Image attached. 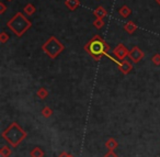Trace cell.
Instances as JSON below:
<instances>
[{"mask_svg": "<svg viewBox=\"0 0 160 157\" xmlns=\"http://www.w3.org/2000/svg\"><path fill=\"white\" fill-rule=\"evenodd\" d=\"M83 49L93 60H100L102 56L109 55L108 53L110 51V45L99 34H96L92 36L91 40L86 43Z\"/></svg>", "mask_w": 160, "mask_h": 157, "instance_id": "6da1fadb", "label": "cell"}, {"mask_svg": "<svg viewBox=\"0 0 160 157\" xmlns=\"http://www.w3.org/2000/svg\"><path fill=\"white\" fill-rule=\"evenodd\" d=\"M7 27L9 28L18 38H21V36L32 27V22L22 13V12H17V13L7 22Z\"/></svg>", "mask_w": 160, "mask_h": 157, "instance_id": "7a4b0ae2", "label": "cell"}, {"mask_svg": "<svg viewBox=\"0 0 160 157\" xmlns=\"http://www.w3.org/2000/svg\"><path fill=\"white\" fill-rule=\"evenodd\" d=\"M2 136L11 144L12 146H18L21 143L23 139L27 136V133L21 128V126L18 123L13 122L5 132L2 133Z\"/></svg>", "mask_w": 160, "mask_h": 157, "instance_id": "3957f363", "label": "cell"}, {"mask_svg": "<svg viewBox=\"0 0 160 157\" xmlns=\"http://www.w3.org/2000/svg\"><path fill=\"white\" fill-rule=\"evenodd\" d=\"M42 50L44 51V53H46L52 60H55L56 57L59 56V54H62L65 50V45L58 40L56 36L52 35L44 44L42 45Z\"/></svg>", "mask_w": 160, "mask_h": 157, "instance_id": "277c9868", "label": "cell"}, {"mask_svg": "<svg viewBox=\"0 0 160 157\" xmlns=\"http://www.w3.org/2000/svg\"><path fill=\"white\" fill-rule=\"evenodd\" d=\"M113 53L118 60H124L126 57H128L129 51L127 50V47L125 46V45H123L122 43H120V44L116 45V47L114 49Z\"/></svg>", "mask_w": 160, "mask_h": 157, "instance_id": "5b68a950", "label": "cell"}, {"mask_svg": "<svg viewBox=\"0 0 160 157\" xmlns=\"http://www.w3.org/2000/svg\"><path fill=\"white\" fill-rule=\"evenodd\" d=\"M144 57H145V53L138 46H134L133 49L129 51L128 58L133 63H139Z\"/></svg>", "mask_w": 160, "mask_h": 157, "instance_id": "8992f818", "label": "cell"}, {"mask_svg": "<svg viewBox=\"0 0 160 157\" xmlns=\"http://www.w3.org/2000/svg\"><path fill=\"white\" fill-rule=\"evenodd\" d=\"M116 64H118V69H120L123 75H127V74H129L133 71V65H132V63L126 60H122V62H118V60H116Z\"/></svg>", "mask_w": 160, "mask_h": 157, "instance_id": "52a82bcc", "label": "cell"}, {"mask_svg": "<svg viewBox=\"0 0 160 157\" xmlns=\"http://www.w3.org/2000/svg\"><path fill=\"white\" fill-rule=\"evenodd\" d=\"M107 9L104 7H102V6H99V7H97V9L93 10V16L96 17V19H103L107 17Z\"/></svg>", "mask_w": 160, "mask_h": 157, "instance_id": "ba28073f", "label": "cell"}, {"mask_svg": "<svg viewBox=\"0 0 160 157\" xmlns=\"http://www.w3.org/2000/svg\"><path fill=\"white\" fill-rule=\"evenodd\" d=\"M65 6L70 11H75L80 6V1L79 0H65Z\"/></svg>", "mask_w": 160, "mask_h": 157, "instance_id": "9c48e42d", "label": "cell"}, {"mask_svg": "<svg viewBox=\"0 0 160 157\" xmlns=\"http://www.w3.org/2000/svg\"><path fill=\"white\" fill-rule=\"evenodd\" d=\"M137 28H138L137 24H136L135 22H133V21H127V22L124 24V30L128 34H133L134 32L137 30Z\"/></svg>", "mask_w": 160, "mask_h": 157, "instance_id": "30bf717a", "label": "cell"}, {"mask_svg": "<svg viewBox=\"0 0 160 157\" xmlns=\"http://www.w3.org/2000/svg\"><path fill=\"white\" fill-rule=\"evenodd\" d=\"M131 13H132V9L126 5L122 6V7L118 9V14H120L122 18H127V17H129Z\"/></svg>", "mask_w": 160, "mask_h": 157, "instance_id": "8fae6325", "label": "cell"}, {"mask_svg": "<svg viewBox=\"0 0 160 157\" xmlns=\"http://www.w3.org/2000/svg\"><path fill=\"white\" fill-rule=\"evenodd\" d=\"M23 11H24V13L27 14V16H33V14L36 12V9L32 3H28V5H25Z\"/></svg>", "mask_w": 160, "mask_h": 157, "instance_id": "7c38bea8", "label": "cell"}, {"mask_svg": "<svg viewBox=\"0 0 160 157\" xmlns=\"http://www.w3.org/2000/svg\"><path fill=\"white\" fill-rule=\"evenodd\" d=\"M36 96H38L40 99H45V98L48 96V91H47V89L44 88V87H41V88L36 91Z\"/></svg>", "mask_w": 160, "mask_h": 157, "instance_id": "4fadbf2b", "label": "cell"}, {"mask_svg": "<svg viewBox=\"0 0 160 157\" xmlns=\"http://www.w3.org/2000/svg\"><path fill=\"white\" fill-rule=\"evenodd\" d=\"M105 146H107L110 150H113V149H115V148L118 147V142H116L114 139H110L109 141L105 143Z\"/></svg>", "mask_w": 160, "mask_h": 157, "instance_id": "5bb4252c", "label": "cell"}, {"mask_svg": "<svg viewBox=\"0 0 160 157\" xmlns=\"http://www.w3.org/2000/svg\"><path fill=\"white\" fill-rule=\"evenodd\" d=\"M43 155H44L43 150L41 149V148H38V147H35L34 149H32V152H31V156L32 157H43Z\"/></svg>", "mask_w": 160, "mask_h": 157, "instance_id": "9a60e30c", "label": "cell"}, {"mask_svg": "<svg viewBox=\"0 0 160 157\" xmlns=\"http://www.w3.org/2000/svg\"><path fill=\"white\" fill-rule=\"evenodd\" d=\"M9 39H10V35L6 31H2L1 33H0V42L2 43V44L7 43L8 41H9Z\"/></svg>", "mask_w": 160, "mask_h": 157, "instance_id": "2e32d148", "label": "cell"}, {"mask_svg": "<svg viewBox=\"0 0 160 157\" xmlns=\"http://www.w3.org/2000/svg\"><path fill=\"white\" fill-rule=\"evenodd\" d=\"M10 154H11V149L8 146H3L2 149L0 150V155L2 157H9Z\"/></svg>", "mask_w": 160, "mask_h": 157, "instance_id": "e0dca14e", "label": "cell"}, {"mask_svg": "<svg viewBox=\"0 0 160 157\" xmlns=\"http://www.w3.org/2000/svg\"><path fill=\"white\" fill-rule=\"evenodd\" d=\"M93 27L97 28V29H102L104 27V21L103 19H96L93 21Z\"/></svg>", "mask_w": 160, "mask_h": 157, "instance_id": "ac0fdd59", "label": "cell"}, {"mask_svg": "<svg viewBox=\"0 0 160 157\" xmlns=\"http://www.w3.org/2000/svg\"><path fill=\"white\" fill-rule=\"evenodd\" d=\"M52 114H53V110H52L49 107H45V108L42 110V115L44 118H49Z\"/></svg>", "mask_w": 160, "mask_h": 157, "instance_id": "d6986e66", "label": "cell"}, {"mask_svg": "<svg viewBox=\"0 0 160 157\" xmlns=\"http://www.w3.org/2000/svg\"><path fill=\"white\" fill-rule=\"evenodd\" d=\"M151 62L155 66H160V54L156 53L155 55L151 57Z\"/></svg>", "mask_w": 160, "mask_h": 157, "instance_id": "ffe728a7", "label": "cell"}, {"mask_svg": "<svg viewBox=\"0 0 160 157\" xmlns=\"http://www.w3.org/2000/svg\"><path fill=\"white\" fill-rule=\"evenodd\" d=\"M6 10H7V7H6V5L5 3L1 1L0 3V14H3L6 12Z\"/></svg>", "mask_w": 160, "mask_h": 157, "instance_id": "44dd1931", "label": "cell"}, {"mask_svg": "<svg viewBox=\"0 0 160 157\" xmlns=\"http://www.w3.org/2000/svg\"><path fill=\"white\" fill-rule=\"evenodd\" d=\"M104 157H118V155L114 153V150H110L108 154H105V156Z\"/></svg>", "mask_w": 160, "mask_h": 157, "instance_id": "7402d4cb", "label": "cell"}, {"mask_svg": "<svg viewBox=\"0 0 160 157\" xmlns=\"http://www.w3.org/2000/svg\"><path fill=\"white\" fill-rule=\"evenodd\" d=\"M59 157H69V155L67 154V153H62V154L59 155Z\"/></svg>", "mask_w": 160, "mask_h": 157, "instance_id": "603a6c76", "label": "cell"}, {"mask_svg": "<svg viewBox=\"0 0 160 157\" xmlns=\"http://www.w3.org/2000/svg\"><path fill=\"white\" fill-rule=\"evenodd\" d=\"M156 3H158V5H159V6H160V0H156Z\"/></svg>", "mask_w": 160, "mask_h": 157, "instance_id": "cb8c5ba5", "label": "cell"}, {"mask_svg": "<svg viewBox=\"0 0 160 157\" xmlns=\"http://www.w3.org/2000/svg\"><path fill=\"white\" fill-rule=\"evenodd\" d=\"M69 157H73V156H71V155H69Z\"/></svg>", "mask_w": 160, "mask_h": 157, "instance_id": "d4e9b609", "label": "cell"}, {"mask_svg": "<svg viewBox=\"0 0 160 157\" xmlns=\"http://www.w3.org/2000/svg\"><path fill=\"white\" fill-rule=\"evenodd\" d=\"M9 1H11V0H9Z\"/></svg>", "mask_w": 160, "mask_h": 157, "instance_id": "484cf974", "label": "cell"}]
</instances>
